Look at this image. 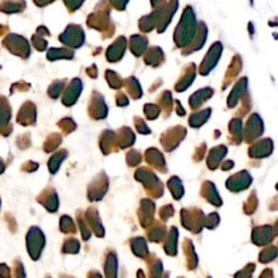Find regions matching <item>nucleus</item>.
<instances>
[{
    "label": "nucleus",
    "instance_id": "1",
    "mask_svg": "<svg viewBox=\"0 0 278 278\" xmlns=\"http://www.w3.org/2000/svg\"><path fill=\"white\" fill-rule=\"evenodd\" d=\"M196 35V18L190 7L186 8L184 14L182 16L181 23L175 32V42L179 47L189 46Z\"/></svg>",
    "mask_w": 278,
    "mask_h": 278
},
{
    "label": "nucleus",
    "instance_id": "2",
    "mask_svg": "<svg viewBox=\"0 0 278 278\" xmlns=\"http://www.w3.org/2000/svg\"><path fill=\"white\" fill-rule=\"evenodd\" d=\"M44 247H45V236L43 232L36 226L31 227L26 235V248L30 257L34 261L40 259Z\"/></svg>",
    "mask_w": 278,
    "mask_h": 278
},
{
    "label": "nucleus",
    "instance_id": "3",
    "mask_svg": "<svg viewBox=\"0 0 278 278\" xmlns=\"http://www.w3.org/2000/svg\"><path fill=\"white\" fill-rule=\"evenodd\" d=\"M2 45L7 47L11 52L20 55L22 58H27L30 55V46L24 37L15 34H10L4 38Z\"/></svg>",
    "mask_w": 278,
    "mask_h": 278
},
{
    "label": "nucleus",
    "instance_id": "4",
    "mask_svg": "<svg viewBox=\"0 0 278 278\" xmlns=\"http://www.w3.org/2000/svg\"><path fill=\"white\" fill-rule=\"evenodd\" d=\"M60 41L70 47L77 48L84 43V33L80 26L70 25L63 34L60 36Z\"/></svg>",
    "mask_w": 278,
    "mask_h": 278
},
{
    "label": "nucleus",
    "instance_id": "5",
    "mask_svg": "<svg viewBox=\"0 0 278 278\" xmlns=\"http://www.w3.org/2000/svg\"><path fill=\"white\" fill-rule=\"evenodd\" d=\"M221 52H222V45L220 43H215L209 50V52L207 53V55H205L201 66H200V72H201L202 75H207L209 72L214 68L215 63L218 62L220 59Z\"/></svg>",
    "mask_w": 278,
    "mask_h": 278
},
{
    "label": "nucleus",
    "instance_id": "6",
    "mask_svg": "<svg viewBox=\"0 0 278 278\" xmlns=\"http://www.w3.org/2000/svg\"><path fill=\"white\" fill-rule=\"evenodd\" d=\"M263 132L262 121L258 116V114L251 115L249 119L247 129H246V139H255L259 137Z\"/></svg>",
    "mask_w": 278,
    "mask_h": 278
},
{
    "label": "nucleus",
    "instance_id": "7",
    "mask_svg": "<svg viewBox=\"0 0 278 278\" xmlns=\"http://www.w3.org/2000/svg\"><path fill=\"white\" fill-rule=\"evenodd\" d=\"M36 120V111L35 105L31 102L24 103L23 107L21 108L19 115H18V122L20 124L29 125L33 124Z\"/></svg>",
    "mask_w": 278,
    "mask_h": 278
},
{
    "label": "nucleus",
    "instance_id": "8",
    "mask_svg": "<svg viewBox=\"0 0 278 278\" xmlns=\"http://www.w3.org/2000/svg\"><path fill=\"white\" fill-rule=\"evenodd\" d=\"M82 91V83L80 80H73L70 84L69 88L66 90L64 97H63V103L66 105H72L73 103H75L77 97L80 96Z\"/></svg>",
    "mask_w": 278,
    "mask_h": 278
},
{
    "label": "nucleus",
    "instance_id": "9",
    "mask_svg": "<svg viewBox=\"0 0 278 278\" xmlns=\"http://www.w3.org/2000/svg\"><path fill=\"white\" fill-rule=\"evenodd\" d=\"M126 47V42L124 37L118 38L113 45H111L108 49L107 57L109 61H118L122 58V55L124 53V50Z\"/></svg>",
    "mask_w": 278,
    "mask_h": 278
},
{
    "label": "nucleus",
    "instance_id": "10",
    "mask_svg": "<svg viewBox=\"0 0 278 278\" xmlns=\"http://www.w3.org/2000/svg\"><path fill=\"white\" fill-rule=\"evenodd\" d=\"M272 149H273V143L270 139H264L262 141H259L254 144V146L250 150V154L253 157H265L271 153Z\"/></svg>",
    "mask_w": 278,
    "mask_h": 278
},
{
    "label": "nucleus",
    "instance_id": "11",
    "mask_svg": "<svg viewBox=\"0 0 278 278\" xmlns=\"http://www.w3.org/2000/svg\"><path fill=\"white\" fill-rule=\"evenodd\" d=\"M25 8L24 0H2L0 3V10L5 13H14L20 12Z\"/></svg>",
    "mask_w": 278,
    "mask_h": 278
},
{
    "label": "nucleus",
    "instance_id": "12",
    "mask_svg": "<svg viewBox=\"0 0 278 278\" xmlns=\"http://www.w3.org/2000/svg\"><path fill=\"white\" fill-rule=\"evenodd\" d=\"M247 90V80L246 79H242L239 81L236 86L233 87V90L231 93V96L229 98V105L230 107H233L238 101V99L240 98L242 94L246 93Z\"/></svg>",
    "mask_w": 278,
    "mask_h": 278
},
{
    "label": "nucleus",
    "instance_id": "13",
    "mask_svg": "<svg viewBox=\"0 0 278 278\" xmlns=\"http://www.w3.org/2000/svg\"><path fill=\"white\" fill-rule=\"evenodd\" d=\"M212 93L213 91L211 90V88H204V90L198 91L192 97H190V102L189 103H190L192 108L196 109L199 107V105H201L208 98L212 96Z\"/></svg>",
    "mask_w": 278,
    "mask_h": 278
},
{
    "label": "nucleus",
    "instance_id": "14",
    "mask_svg": "<svg viewBox=\"0 0 278 278\" xmlns=\"http://www.w3.org/2000/svg\"><path fill=\"white\" fill-rule=\"evenodd\" d=\"M147 46V41L144 37L135 35L131 38V49L134 54L140 55Z\"/></svg>",
    "mask_w": 278,
    "mask_h": 278
},
{
    "label": "nucleus",
    "instance_id": "15",
    "mask_svg": "<svg viewBox=\"0 0 278 278\" xmlns=\"http://www.w3.org/2000/svg\"><path fill=\"white\" fill-rule=\"evenodd\" d=\"M91 111H93V119H103L105 115H107V107L102 101V98L99 96V99H93V104L91 107Z\"/></svg>",
    "mask_w": 278,
    "mask_h": 278
},
{
    "label": "nucleus",
    "instance_id": "16",
    "mask_svg": "<svg viewBox=\"0 0 278 278\" xmlns=\"http://www.w3.org/2000/svg\"><path fill=\"white\" fill-rule=\"evenodd\" d=\"M10 115L11 111L9 102L4 97L0 96V127L5 126V124L10 120Z\"/></svg>",
    "mask_w": 278,
    "mask_h": 278
},
{
    "label": "nucleus",
    "instance_id": "17",
    "mask_svg": "<svg viewBox=\"0 0 278 278\" xmlns=\"http://www.w3.org/2000/svg\"><path fill=\"white\" fill-rule=\"evenodd\" d=\"M226 151H227V149L223 146L211 150L210 157L208 159V164L211 166V168L213 169V168H215L216 164H219L220 160L224 157Z\"/></svg>",
    "mask_w": 278,
    "mask_h": 278
},
{
    "label": "nucleus",
    "instance_id": "18",
    "mask_svg": "<svg viewBox=\"0 0 278 278\" xmlns=\"http://www.w3.org/2000/svg\"><path fill=\"white\" fill-rule=\"evenodd\" d=\"M38 201L43 203L47 208L48 211H55L58 207V200L55 197V193L51 192L48 194H43L41 198H38Z\"/></svg>",
    "mask_w": 278,
    "mask_h": 278
},
{
    "label": "nucleus",
    "instance_id": "19",
    "mask_svg": "<svg viewBox=\"0 0 278 278\" xmlns=\"http://www.w3.org/2000/svg\"><path fill=\"white\" fill-rule=\"evenodd\" d=\"M205 36H207V29H205V25L203 23H200L199 30L197 33V38L196 40H193L192 43L190 44V49L197 50L201 47L205 42Z\"/></svg>",
    "mask_w": 278,
    "mask_h": 278
},
{
    "label": "nucleus",
    "instance_id": "20",
    "mask_svg": "<svg viewBox=\"0 0 278 278\" xmlns=\"http://www.w3.org/2000/svg\"><path fill=\"white\" fill-rule=\"evenodd\" d=\"M47 57L49 60H57V59H61V58L71 59L72 57H73V51H71V50L65 49V48L50 49Z\"/></svg>",
    "mask_w": 278,
    "mask_h": 278
},
{
    "label": "nucleus",
    "instance_id": "21",
    "mask_svg": "<svg viewBox=\"0 0 278 278\" xmlns=\"http://www.w3.org/2000/svg\"><path fill=\"white\" fill-rule=\"evenodd\" d=\"M210 109L208 110H204L201 111V112H198V113H194L193 115L190 116V120H189V123L190 125H192L193 127H199L201 126L205 121L208 120L209 115H210Z\"/></svg>",
    "mask_w": 278,
    "mask_h": 278
},
{
    "label": "nucleus",
    "instance_id": "22",
    "mask_svg": "<svg viewBox=\"0 0 278 278\" xmlns=\"http://www.w3.org/2000/svg\"><path fill=\"white\" fill-rule=\"evenodd\" d=\"M121 134L119 135V143L121 144L122 148L130 146L135 140L134 134H133L132 131H130L129 129H124L121 130Z\"/></svg>",
    "mask_w": 278,
    "mask_h": 278
},
{
    "label": "nucleus",
    "instance_id": "23",
    "mask_svg": "<svg viewBox=\"0 0 278 278\" xmlns=\"http://www.w3.org/2000/svg\"><path fill=\"white\" fill-rule=\"evenodd\" d=\"M163 60L162 51L158 47H153L146 55V62L149 64H159L160 61Z\"/></svg>",
    "mask_w": 278,
    "mask_h": 278
},
{
    "label": "nucleus",
    "instance_id": "24",
    "mask_svg": "<svg viewBox=\"0 0 278 278\" xmlns=\"http://www.w3.org/2000/svg\"><path fill=\"white\" fill-rule=\"evenodd\" d=\"M65 155H66V152L64 151V150H62V151H59L58 153H55L53 157L50 159L49 169L51 173H55V172L58 171L59 165L61 164V162H62V160L64 159Z\"/></svg>",
    "mask_w": 278,
    "mask_h": 278
},
{
    "label": "nucleus",
    "instance_id": "25",
    "mask_svg": "<svg viewBox=\"0 0 278 278\" xmlns=\"http://www.w3.org/2000/svg\"><path fill=\"white\" fill-rule=\"evenodd\" d=\"M193 79H194V72H193V68H192L191 71H189L188 73L185 74L184 77H183V79L179 82V84H177V86H176V90L180 92L185 91L186 88L191 84Z\"/></svg>",
    "mask_w": 278,
    "mask_h": 278
},
{
    "label": "nucleus",
    "instance_id": "26",
    "mask_svg": "<svg viewBox=\"0 0 278 278\" xmlns=\"http://www.w3.org/2000/svg\"><path fill=\"white\" fill-rule=\"evenodd\" d=\"M127 88H129L130 93H132L133 97H140V87H139L138 83L134 79H129V83H127Z\"/></svg>",
    "mask_w": 278,
    "mask_h": 278
},
{
    "label": "nucleus",
    "instance_id": "27",
    "mask_svg": "<svg viewBox=\"0 0 278 278\" xmlns=\"http://www.w3.org/2000/svg\"><path fill=\"white\" fill-rule=\"evenodd\" d=\"M107 79L110 83V85L114 88H119L122 86V84H123L120 77L118 76V74L114 73V72H112V71L107 72Z\"/></svg>",
    "mask_w": 278,
    "mask_h": 278
},
{
    "label": "nucleus",
    "instance_id": "28",
    "mask_svg": "<svg viewBox=\"0 0 278 278\" xmlns=\"http://www.w3.org/2000/svg\"><path fill=\"white\" fill-rule=\"evenodd\" d=\"M64 86L63 82H54L53 84L49 88V94L52 98H58L59 94L62 92V88Z\"/></svg>",
    "mask_w": 278,
    "mask_h": 278
},
{
    "label": "nucleus",
    "instance_id": "29",
    "mask_svg": "<svg viewBox=\"0 0 278 278\" xmlns=\"http://www.w3.org/2000/svg\"><path fill=\"white\" fill-rule=\"evenodd\" d=\"M61 138L58 136V134H53L51 137H49L48 140L45 143V150L46 151H51L55 147L58 146Z\"/></svg>",
    "mask_w": 278,
    "mask_h": 278
},
{
    "label": "nucleus",
    "instance_id": "30",
    "mask_svg": "<svg viewBox=\"0 0 278 278\" xmlns=\"http://www.w3.org/2000/svg\"><path fill=\"white\" fill-rule=\"evenodd\" d=\"M160 109L154 104H147L144 107V113L148 116V119H155L159 115Z\"/></svg>",
    "mask_w": 278,
    "mask_h": 278
},
{
    "label": "nucleus",
    "instance_id": "31",
    "mask_svg": "<svg viewBox=\"0 0 278 278\" xmlns=\"http://www.w3.org/2000/svg\"><path fill=\"white\" fill-rule=\"evenodd\" d=\"M13 275L14 278H26L25 275V271H24V266L22 264L20 261L16 260L14 262V268H13Z\"/></svg>",
    "mask_w": 278,
    "mask_h": 278
},
{
    "label": "nucleus",
    "instance_id": "32",
    "mask_svg": "<svg viewBox=\"0 0 278 278\" xmlns=\"http://www.w3.org/2000/svg\"><path fill=\"white\" fill-rule=\"evenodd\" d=\"M231 132L239 139L241 138V121L240 120H232L231 123Z\"/></svg>",
    "mask_w": 278,
    "mask_h": 278
},
{
    "label": "nucleus",
    "instance_id": "33",
    "mask_svg": "<svg viewBox=\"0 0 278 278\" xmlns=\"http://www.w3.org/2000/svg\"><path fill=\"white\" fill-rule=\"evenodd\" d=\"M0 278H12V271L4 263H0Z\"/></svg>",
    "mask_w": 278,
    "mask_h": 278
},
{
    "label": "nucleus",
    "instance_id": "34",
    "mask_svg": "<svg viewBox=\"0 0 278 278\" xmlns=\"http://www.w3.org/2000/svg\"><path fill=\"white\" fill-rule=\"evenodd\" d=\"M60 125H62V126H60V127H62V129L66 130V132H71V131H73L75 129V124L73 123V121L69 120V119H66V120H63L62 122H60Z\"/></svg>",
    "mask_w": 278,
    "mask_h": 278
},
{
    "label": "nucleus",
    "instance_id": "35",
    "mask_svg": "<svg viewBox=\"0 0 278 278\" xmlns=\"http://www.w3.org/2000/svg\"><path fill=\"white\" fill-rule=\"evenodd\" d=\"M64 1H65L66 5H68L70 9L74 10L76 8H79L80 5H81V3L84 1V0H64Z\"/></svg>",
    "mask_w": 278,
    "mask_h": 278
},
{
    "label": "nucleus",
    "instance_id": "36",
    "mask_svg": "<svg viewBox=\"0 0 278 278\" xmlns=\"http://www.w3.org/2000/svg\"><path fill=\"white\" fill-rule=\"evenodd\" d=\"M38 168V165L36 163H33V162H27L23 165V171L26 172H33L35 171Z\"/></svg>",
    "mask_w": 278,
    "mask_h": 278
},
{
    "label": "nucleus",
    "instance_id": "37",
    "mask_svg": "<svg viewBox=\"0 0 278 278\" xmlns=\"http://www.w3.org/2000/svg\"><path fill=\"white\" fill-rule=\"evenodd\" d=\"M126 2H127V0H112V3L120 10L125 8Z\"/></svg>",
    "mask_w": 278,
    "mask_h": 278
},
{
    "label": "nucleus",
    "instance_id": "38",
    "mask_svg": "<svg viewBox=\"0 0 278 278\" xmlns=\"http://www.w3.org/2000/svg\"><path fill=\"white\" fill-rule=\"evenodd\" d=\"M137 130L140 133H150L149 129L148 127H146V124H144L143 121H141V120H139V124H137Z\"/></svg>",
    "mask_w": 278,
    "mask_h": 278
},
{
    "label": "nucleus",
    "instance_id": "39",
    "mask_svg": "<svg viewBox=\"0 0 278 278\" xmlns=\"http://www.w3.org/2000/svg\"><path fill=\"white\" fill-rule=\"evenodd\" d=\"M34 1L36 2L37 5H46V4H48L49 2L53 1V0H34Z\"/></svg>",
    "mask_w": 278,
    "mask_h": 278
},
{
    "label": "nucleus",
    "instance_id": "40",
    "mask_svg": "<svg viewBox=\"0 0 278 278\" xmlns=\"http://www.w3.org/2000/svg\"><path fill=\"white\" fill-rule=\"evenodd\" d=\"M5 171V164H4V161L0 158V174H2L3 172Z\"/></svg>",
    "mask_w": 278,
    "mask_h": 278
},
{
    "label": "nucleus",
    "instance_id": "41",
    "mask_svg": "<svg viewBox=\"0 0 278 278\" xmlns=\"http://www.w3.org/2000/svg\"><path fill=\"white\" fill-rule=\"evenodd\" d=\"M5 30H7V27H4V26H1V25H0V35H2L3 33L5 32Z\"/></svg>",
    "mask_w": 278,
    "mask_h": 278
},
{
    "label": "nucleus",
    "instance_id": "42",
    "mask_svg": "<svg viewBox=\"0 0 278 278\" xmlns=\"http://www.w3.org/2000/svg\"><path fill=\"white\" fill-rule=\"evenodd\" d=\"M151 1H152V4H153V5H157V4H159L160 0H151Z\"/></svg>",
    "mask_w": 278,
    "mask_h": 278
},
{
    "label": "nucleus",
    "instance_id": "43",
    "mask_svg": "<svg viewBox=\"0 0 278 278\" xmlns=\"http://www.w3.org/2000/svg\"><path fill=\"white\" fill-rule=\"evenodd\" d=\"M0 209H1V198H0Z\"/></svg>",
    "mask_w": 278,
    "mask_h": 278
}]
</instances>
